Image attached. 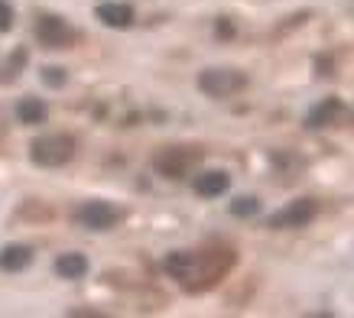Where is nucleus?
Returning <instances> with one entry per match:
<instances>
[{
    "mask_svg": "<svg viewBox=\"0 0 354 318\" xmlns=\"http://www.w3.org/2000/svg\"><path fill=\"white\" fill-rule=\"evenodd\" d=\"M237 263V254L227 247H212V250H176L166 256V273L179 279L185 292H208L225 279Z\"/></svg>",
    "mask_w": 354,
    "mask_h": 318,
    "instance_id": "obj_1",
    "label": "nucleus"
},
{
    "mask_svg": "<svg viewBox=\"0 0 354 318\" xmlns=\"http://www.w3.org/2000/svg\"><path fill=\"white\" fill-rule=\"evenodd\" d=\"M75 137L72 133H43V137L32 140L30 147V159L36 166H43V169H59L65 166L68 159L75 156Z\"/></svg>",
    "mask_w": 354,
    "mask_h": 318,
    "instance_id": "obj_2",
    "label": "nucleus"
},
{
    "mask_svg": "<svg viewBox=\"0 0 354 318\" xmlns=\"http://www.w3.org/2000/svg\"><path fill=\"white\" fill-rule=\"evenodd\" d=\"M202 162V149L195 147H166L153 156V169L166 179H185Z\"/></svg>",
    "mask_w": 354,
    "mask_h": 318,
    "instance_id": "obj_3",
    "label": "nucleus"
},
{
    "mask_svg": "<svg viewBox=\"0 0 354 318\" xmlns=\"http://www.w3.org/2000/svg\"><path fill=\"white\" fill-rule=\"evenodd\" d=\"M247 88V75L237 68H205L198 75V91L208 97H234Z\"/></svg>",
    "mask_w": 354,
    "mask_h": 318,
    "instance_id": "obj_4",
    "label": "nucleus"
},
{
    "mask_svg": "<svg viewBox=\"0 0 354 318\" xmlns=\"http://www.w3.org/2000/svg\"><path fill=\"white\" fill-rule=\"evenodd\" d=\"M319 218V202L315 198H296L290 202L283 212L270 214L267 227L270 231H286V227H309L312 221Z\"/></svg>",
    "mask_w": 354,
    "mask_h": 318,
    "instance_id": "obj_5",
    "label": "nucleus"
},
{
    "mask_svg": "<svg viewBox=\"0 0 354 318\" xmlns=\"http://www.w3.org/2000/svg\"><path fill=\"white\" fill-rule=\"evenodd\" d=\"M36 39H39V46H46V49H72L78 39V32L72 30L62 17L46 13V17L36 20Z\"/></svg>",
    "mask_w": 354,
    "mask_h": 318,
    "instance_id": "obj_6",
    "label": "nucleus"
},
{
    "mask_svg": "<svg viewBox=\"0 0 354 318\" xmlns=\"http://www.w3.org/2000/svg\"><path fill=\"white\" fill-rule=\"evenodd\" d=\"M120 218H124L120 208H114L111 202H85L82 208H75V224L88 231H111Z\"/></svg>",
    "mask_w": 354,
    "mask_h": 318,
    "instance_id": "obj_7",
    "label": "nucleus"
},
{
    "mask_svg": "<svg viewBox=\"0 0 354 318\" xmlns=\"http://www.w3.org/2000/svg\"><path fill=\"white\" fill-rule=\"evenodd\" d=\"M97 20L104 23V26H111V30H127V26H133L137 13H133L130 3L108 0V3H101V7H97Z\"/></svg>",
    "mask_w": 354,
    "mask_h": 318,
    "instance_id": "obj_8",
    "label": "nucleus"
},
{
    "mask_svg": "<svg viewBox=\"0 0 354 318\" xmlns=\"http://www.w3.org/2000/svg\"><path fill=\"white\" fill-rule=\"evenodd\" d=\"M344 114V104L338 101V97H325L322 104H315L309 111V117H306V127L319 130V127H332V124H338Z\"/></svg>",
    "mask_w": 354,
    "mask_h": 318,
    "instance_id": "obj_9",
    "label": "nucleus"
},
{
    "mask_svg": "<svg viewBox=\"0 0 354 318\" xmlns=\"http://www.w3.org/2000/svg\"><path fill=\"white\" fill-rule=\"evenodd\" d=\"M227 185H231V176L221 169L202 172V176H195V182H192L195 195H202V198H218V195H225Z\"/></svg>",
    "mask_w": 354,
    "mask_h": 318,
    "instance_id": "obj_10",
    "label": "nucleus"
},
{
    "mask_svg": "<svg viewBox=\"0 0 354 318\" xmlns=\"http://www.w3.org/2000/svg\"><path fill=\"white\" fill-rule=\"evenodd\" d=\"M30 263H32V247H26V244H10L0 250V270L3 273H20Z\"/></svg>",
    "mask_w": 354,
    "mask_h": 318,
    "instance_id": "obj_11",
    "label": "nucleus"
},
{
    "mask_svg": "<svg viewBox=\"0 0 354 318\" xmlns=\"http://www.w3.org/2000/svg\"><path fill=\"white\" fill-rule=\"evenodd\" d=\"M46 117H49V107H46L39 97H20V101H17V120L26 124V127L46 124Z\"/></svg>",
    "mask_w": 354,
    "mask_h": 318,
    "instance_id": "obj_12",
    "label": "nucleus"
},
{
    "mask_svg": "<svg viewBox=\"0 0 354 318\" xmlns=\"http://www.w3.org/2000/svg\"><path fill=\"white\" fill-rule=\"evenodd\" d=\"M55 273L62 279H82L88 273V256L85 254H62L55 260Z\"/></svg>",
    "mask_w": 354,
    "mask_h": 318,
    "instance_id": "obj_13",
    "label": "nucleus"
},
{
    "mask_svg": "<svg viewBox=\"0 0 354 318\" xmlns=\"http://www.w3.org/2000/svg\"><path fill=\"white\" fill-rule=\"evenodd\" d=\"M231 214L234 218H254V214H260V202L254 195H241V198L231 202Z\"/></svg>",
    "mask_w": 354,
    "mask_h": 318,
    "instance_id": "obj_14",
    "label": "nucleus"
},
{
    "mask_svg": "<svg viewBox=\"0 0 354 318\" xmlns=\"http://www.w3.org/2000/svg\"><path fill=\"white\" fill-rule=\"evenodd\" d=\"M23 62H26V53H23V49H17V55H13L10 62H7L3 68H0V72H7V75H0V82H13V78L20 75Z\"/></svg>",
    "mask_w": 354,
    "mask_h": 318,
    "instance_id": "obj_15",
    "label": "nucleus"
},
{
    "mask_svg": "<svg viewBox=\"0 0 354 318\" xmlns=\"http://www.w3.org/2000/svg\"><path fill=\"white\" fill-rule=\"evenodd\" d=\"M43 82H46L49 88H62V85H65V68H55V65L43 68Z\"/></svg>",
    "mask_w": 354,
    "mask_h": 318,
    "instance_id": "obj_16",
    "label": "nucleus"
},
{
    "mask_svg": "<svg viewBox=\"0 0 354 318\" xmlns=\"http://www.w3.org/2000/svg\"><path fill=\"white\" fill-rule=\"evenodd\" d=\"M13 30V7L7 0H0V32Z\"/></svg>",
    "mask_w": 354,
    "mask_h": 318,
    "instance_id": "obj_17",
    "label": "nucleus"
},
{
    "mask_svg": "<svg viewBox=\"0 0 354 318\" xmlns=\"http://www.w3.org/2000/svg\"><path fill=\"white\" fill-rule=\"evenodd\" d=\"M218 36H225V39H231V36H234V26H231V20H218Z\"/></svg>",
    "mask_w": 354,
    "mask_h": 318,
    "instance_id": "obj_18",
    "label": "nucleus"
}]
</instances>
